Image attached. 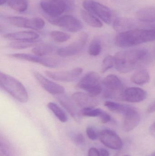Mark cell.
<instances>
[{"label":"cell","mask_w":155,"mask_h":156,"mask_svg":"<svg viewBox=\"0 0 155 156\" xmlns=\"http://www.w3.org/2000/svg\"><path fill=\"white\" fill-rule=\"evenodd\" d=\"M155 41L154 29H134L119 33L115 43L119 47L127 48Z\"/></svg>","instance_id":"obj_1"},{"label":"cell","mask_w":155,"mask_h":156,"mask_svg":"<svg viewBox=\"0 0 155 156\" xmlns=\"http://www.w3.org/2000/svg\"><path fill=\"white\" fill-rule=\"evenodd\" d=\"M145 49H133L121 51L116 54L115 67L121 73L126 74L135 69L147 55Z\"/></svg>","instance_id":"obj_2"},{"label":"cell","mask_w":155,"mask_h":156,"mask_svg":"<svg viewBox=\"0 0 155 156\" xmlns=\"http://www.w3.org/2000/svg\"><path fill=\"white\" fill-rule=\"evenodd\" d=\"M0 86L6 92L18 101L25 103L28 101V94L23 84L15 78L0 72Z\"/></svg>","instance_id":"obj_3"},{"label":"cell","mask_w":155,"mask_h":156,"mask_svg":"<svg viewBox=\"0 0 155 156\" xmlns=\"http://www.w3.org/2000/svg\"><path fill=\"white\" fill-rule=\"evenodd\" d=\"M104 87V96L108 99L123 100V84L116 76L110 75L102 81Z\"/></svg>","instance_id":"obj_4"},{"label":"cell","mask_w":155,"mask_h":156,"mask_svg":"<svg viewBox=\"0 0 155 156\" xmlns=\"http://www.w3.org/2000/svg\"><path fill=\"white\" fill-rule=\"evenodd\" d=\"M83 5L86 11L96 16L106 23L110 24L112 22V11L106 5L93 0H85Z\"/></svg>","instance_id":"obj_5"},{"label":"cell","mask_w":155,"mask_h":156,"mask_svg":"<svg viewBox=\"0 0 155 156\" xmlns=\"http://www.w3.org/2000/svg\"><path fill=\"white\" fill-rule=\"evenodd\" d=\"M52 24L59 27L68 32L76 33L82 30L83 24L76 17L72 15H64L49 20Z\"/></svg>","instance_id":"obj_6"},{"label":"cell","mask_w":155,"mask_h":156,"mask_svg":"<svg viewBox=\"0 0 155 156\" xmlns=\"http://www.w3.org/2000/svg\"><path fill=\"white\" fill-rule=\"evenodd\" d=\"M88 40V35L85 33L80 35L74 42L65 47L62 48L57 50V54L62 57L73 56L79 54L84 48Z\"/></svg>","instance_id":"obj_7"},{"label":"cell","mask_w":155,"mask_h":156,"mask_svg":"<svg viewBox=\"0 0 155 156\" xmlns=\"http://www.w3.org/2000/svg\"><path fill=\"white\" fill-rule=\"evenodd\" d=\"M42 10L52 17H59L68 6L66 0H45L41 2Z\"/></svg>","instance_id":"obj_8"},{"label":"cell","mask_w":155,"mask_h":156,"mask_svg":"<svg viewBox=\"0 0 155 156\" xmlns=\"http://www.w3.org/2000/svg\"><path fill=\"white\" fill-rule=\"evenodd\" d=\"M9 57L15 59L24 60L32 63H38L44 66L49 68H55L58 65V63L55 59L46 58L43 57H39L31 54H12L7 55Z\"/></svg>","instance_id":"obj_9"},{"label":"cell","mask_w":155,"mask_h":156,"mask_svg":"<svg viewBox=\"0 0 155 156\" xmlns=\"http://www.w3.org/2000/svg\"><path fill=\"white\" fill-rule=\"evenodd\" d=\"M98 138L101 143L111 149L118 150L123 146V142L119 136L109 129H104L99 132Z\"/></svg>","instance_id":"obj_10"},{"label":"cell","mask_w":155,"mask_h":156,"mask_svg":"<svg viewBox=\"0 0 155 156\" xmlns=\"http://www.w3.org/2000/svg\"><path fill=\"white\" fill-rule=\"evenodd\" d=\"M56 96L61 105L70 114L74 121L77 123L81 122L83 115L81 111L80 112L78 109V106L76 105L72 99H71L64 94Z\"/></svg>","instance_id":"obj_11"},{"label":"cell","mask_w":155,"mask_h":156,"mask_svg":"<svg viewBox=\"0 0 155 156\" xmlns=\"http://www.w3.org/2000/svg\"><path fill=\"white\" fill-rule=\"evenodd\" d=\"M81 67L75 68L68 71H45L46 76L52 80L63 82H70L75 80L83 73Z\"/></svg>","instance_id":"obj_12"},{"label":"cell","mask_w":155,"mask_h":156,"mask_svg":"<svg viewBox=\"0 0 155 156\" xmlns=\"http://www.w3.org/2000/svg\"><path fill=\"white\" fill-rule=\"evenodd\" d=\"M33 76L43 88L49 93L55 95L64 94L65 88L62 86L50 80L39 72L34 71Z\"/></svg>","instance_id":"obj_13"},{"label":"cell","mask_w":155,"mask_h":156,"mask_svg":"<svg viewBox=\"0 0 155 156\" xmlns=\"http://www.w3.org/2000/svg\"><path fill=\"white\" fill-rule=\"evenodd\" d=\"M100 85V76L99 74L96 72L91 71L82 78L78 82L77 86L87 93Z\"/></svg>","instance_id":"obj_14"},{"label":"cell","mask_w":155,"mask_h":156,"mask_svg":"<svg viewBox=\"0 0 155 156\" xmlns=\"http://www.w3.org/2000/svg\"><path fill=\"white\" fill-rule=\"evenodd\" d=\"M124 115L123 129L124 132H130L139 124L140 121V115L135 108L129 106Z\"/></svg>","instance_id":"obj_15"},{"label":"cell","mask_w":155,"mask_h":156,"mask_svg":"<svg viewBox=\"0 0 155 156\" xmlns=\"http://www.w3.org/2000/svg\"><path fill=\"white\" fill-rule=\"evenodd\" d=\"M147 93L143 89L138 87H130L125 90L123 100L128 102L138 103L146 99Z\"/></svg>","instance_id":"obj_16"},{"label":"cell","mask_w":155,"mask_h":156,"mask_svg":"<svg viewBox=\"0 0 155 156\" xmlns=\"http://www.w3.org/2000/svg\"><path fill=\"white\" fill-rule=\"evenodd\" d=\"M89 96L87 94L81 92H77L72 95V99L76 105L82 109L90 107H95L96 106V101Z\"/></svg>","instance_id":"obj_17"},{"label":"cell","mask_w":155,"mask_h":156,"mask_svg":"<svg viewBox=\"0 0 155 156\" xmlns=\"http://www.w3.org/2000/svg\"><path fill=\"white\" fill-rule=\"evenodd\" d=\"M8 40L14 41H36L39 37V35L33 31H24L15 33H9L3 36Z\"/></svg>","instance_id":"obj_18"},{"label":"cell","mask_w":155,"mask_h":156,"mask_svg":"<svg viewBox=\"0 0 155 156\" xmlns=\"http://www.w3.org/2000/svg\"><path fill=\"white\" fill-rule=\"evenodd\" d=\"M6 20L9 23L14 26L35 30V17L26 18L21 16H11L7 17Z\"/></svg>","instance_id":"obj_19"},{"label":"cell","mask_w":155,"mask_h":156,"mask_svg":"<svg viewBox=\"0 0 155 156\" xmlns=\"http://www.w3.org/2000/svg\"><path fill=\"white\" fill-rule=\"evenodd\" d=\"M137 19L145 23L155 22V7H147L142 8L136 13Z\"/></svg>","instance_id":"obj_20"},{"label":"cell","mask_w":155,"mask_h":156,"mask_svg":"<svg viewBox=\"0 0 155 156\" xmlns=\"http://www.w3.org/2000/svg\"><path fill=\"white\" fill-rule=\"evenodd\" d=\"M135 25V22L131 18L118 17L115 20L113 26L116 31L125 32V30L126 31V30L132 28Z\"/></svg>","instance_id":"obj_21"},{"label":"cell","mask_w":155,"mask_h":156,"mask_svg":"<svg viewBox=\"0 0 155 156\" xmlns=\"http://www.w3.org/2000/svg\"><path fill=\"white\" fill-rule=\"evenodd\" d=\"M150 76L146 69H143L136 72L131 78L132 82L135 84L142 85L149 82Z\"/></svg>","instance_id":"obj_22"},{"label":"cell","mask_w":155,"mask_h":156,"mask_svg":"<svg viewBox=\"0 0 155 156\" xmlns=\"http://www.w3.org/2000/svg\"><path fill=\"white\" fill-rule=\"evenodd\" d=\"M81 15L83 20L90 26L95 28H100L103 27V23L100 19L87 11L82 10Z\"/></svg>","instance_id":"obj_23"},{"label":"cell","mask_w":155,"mask_h":156,"mask_svg":"<svg viewBox=\"0 0 155 156\" xmlns=\"http://www.w3.org/2000/svg\"><path fill=\"white\" fill-rule=\"evenodd\" d=\"M47 106L60 122L63 123L67 122L68 120L67 115L63 110L57 104L52 102H50L48 103Z\"/></svg>","instance_id":"obj_24"},{"label":"cell","mask_w":155,"mask_h":156,"mask_svg":"<svg viewBox=\"0 0 155 156\" xmlns=\"http://www.w3.org/2000/svg\"><path fill=\"white\" fill-rule=\"evenodd\" d=\"M32 51L35 55L44 57L52 53L53 51V47L48 44H42L35 46Z\"/></svg>","instance_id":"obj_25"},{"label":"cell","mask_w":155,"mask_h":156,"mask_svg":"<svg viewBox=\"0 0 155 156\" xmlns=\"http://www.w3.org/2000/svg\"><path fill=\"white\" fill-rule=\"evenodd\" d=\"M104 105L113 112L123 113L124 115L129 107V105L121 104L111 101H106Z\"/></svg>","instance_id":"obj_26"},{"label":"cell","mask_w":155,"mask_h":156,"mask_svg":"<svg viewBox=\"0 0 155 156\" xmlns=\"http://www.w3.org/2000/svg\"><path fill=\"white\" fill-rule=\"evenodd\" d=\"M7 2L12 9L18 12H24L28 7L26 0H7Z\"/></svg>","instance_id":"obj_27"},{"label":"cell","mask_w":155,"mask_h":156,"mask_svg":"<svg viewBox=\"0 0 155 156\" xmlns=\"http://www.w3.org/2000/svg\"><path fill=\"white\" fill-rule=\"evenodd\" d=\"M102 50V43L100 39L98 38L93 39L88 48V54L92 56H96L101 54Z\"/></svg>","instance_id":"obj_28"},{"label":"cell","mask_w":155,"mask_h":156,"mask_svg":"<svg viewBox=\"0 0 155 156\" xmlns=\"http://www.w3.org/2000/svg\"><path fill=\"white\" fill-rule=\"evenodd\" d=\"M36 42V41H14L10 43L9 47L11 48L15 49H25L35 45Z\"/></svg>","instance_id":"obj_29"},{"label":"cell","mask_w":155,"mask_h":156,"mask_svg":"<svg viewBox=\"0 0 155 156\" xmlns=\"http://www.w3.org/2000/svg\"><path fill=\"white\" fill-rule=\"evenodd\" d=\"M52 38L57 43H62L66 42L71 38V36L67 33L59 31H54L51 33Z\"/></svg>","instance_id":"obj_30"},{"label":"cell","mask_w":155,"mask_h":156,"mask_svg":"<svg viewBox=\"0 0 155 156\" xmlns=\"http://www.w3.org/2000/svg\"><path fill=\"white\" fill-rule=\"evenodd\" d=\"M103 111L99 108L90 107L82 109L81 113L82 115L87 117H100Z\"/></svg>","instance_id":"obj_31"},{"label":"cell","mask_w":155,"mask_h":156,"mask_svg":"<svg viewBox=\"0 0 155 156\" xmlns=\"http://www.w3.org/2000/svg\"><path fill=\"white\" fill-rule=\"evenodd\" d=\"M115 66L114 57L111 55H107L105 58L102 63L101 72L103 73L112 68Z\"/></svg>","instance_id":"obj_32"},{"label":"cell","mask_w":155,"mask_h":156,"mask_svg":"<svg viewBox=\"0 0 155 156\" xmlns=\"http://www.w3.org/2000/svg\"><path fill=\"white\" fill-rule=\"evenodd\" d=\"M99 133L94 127L89 126L86 129V133L89 139L94 141L99 137Z\"/></svg>","instance_id":"obj_33"},{"label":"cell","mask_w":155,"mask_h":156,"mask_svg":"<svg viewBox=\"0 0 155 156\" xmlns=\"http://www.w3.org/2000/svg\"><path fill=\"white\" fill-rule=\"evenodd\" d=\"M71 138L74 143H75L76 144L82 145L85 142L84 136L81 133L73 135Z\"/></svg>","instance_id":"obj_34"},{"label":"cell","mask_w":155,"mask_h":156,"mask_svg":"<svg viewBox=\"0 0 155 156\" xmlns=\"http://www.w3.org/2000/svg\"><path fill=\"white\" fill-rule=\"evenodd\" d=\"M100 119L103 123H106L111 120V116L106 112L103 111L100 116Z\"/></svg>","instance_id":"obj_35"},{"label":"cell","mask_w":155,"mask_h":156,"mask_svg":"<svg viewBox=\"0 0 155 156\" xmlns=\"http://www.w3.org/2000/svg\"><path fill=\"white\" fill-rule=\"evenodd\" d=\"M88 156H101L99 151L96 148L92 147L88 151Z\"/></svg>","instance_id":"obj_36"},{"label":"cell","mask_w":155,"mask_h":156,"mask_svg":"<svg viewBox=\"0 0 155 156\" xmlns=\"http://www.w3.org/2000/svg\"><path fill=\"white\" fill-rule=\"evenodd\" d=\"M99 153H100V156H109L110 154L109 152L106 149L104 148H100L99 150Z\"/></svg>","instance_id":"obj_37"},{"label":"cell","mask_w":155,"mask_h":156,"mask_svg":"<svg viewBox=\"0 0 155 156\" xmlns=\"http://www.w3.org/2000/svg\"><path fill=\"white\" fill-rule=\"evenodd\" d=\"M155 112V102L150 105L147 109L148 113H152Z\"/></svg>","instance_id":"obj_38"},{"label":"cell","mask_w":155,"mask_h":156,"mask_svg":"<svg viewBox=\"0 0 155 156\" xmlns=\"http://www.w3.org/2000/svg\"><path fill=\"white\" fill-rule=\"evenodd\" d=\"M151 129L152 131H155V122L152 124V125L151 126Z\"/></svg>","instance_id":"obj_39"},{"label":"cell","mask_w":155,"mask_h":156,"mask_svg":"<svg viewBox=\"0 0 155 156\" xmlns=\"http://www.w3.org/2000/svg\"><path fill=\"white\" fill-rule=\"evenodd\" d=\"M6 2H7V0H1V5H2Z\"/></svg>","instance_id":"obj_40"},{"label":"cell","mask_w":155,"mask_h":156,"mask_svg":"<svg viewBox=\"0 0 155 156\" xmlns=\"http://www.w3.org/2000/svg\"><path fill=\"white\" fill-rule=\"evenodd\" d=\"M150 156H155V151H154V152Z\"/></svg>","instance_id":"obj_41"},{"label":"cell","mask_w":155,"mask_h":156,"mask_svg":"<svg viewBox=\"0 0 155 156\" xmlns=\"http://www.w3.org/2000/svg\"><path fill=\"white\" fill-rule=\"evenodd\" d=\"M114 156H118V154H116Z\"/></svg>","instance_id":"obj_42"},{"label":"cell","mask_w":155,"mask_h":156,"mask_svg":"<svg viewBox=\"0 0 155 156\" xmlns=\"http://www.w3.org/2000/svg\"><path fill=\"white\" fill-rule=\"evenodd\" d=\"M123 156H130L128 155H124Z\"/></svg>","instance_id":"obj_43"}]
</instances>
